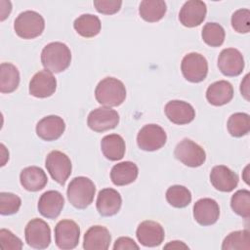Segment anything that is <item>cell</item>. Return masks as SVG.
<instances>
[{"label":"cell","mask_w":250,"mask_h":250,"mask_svg":"<svg viewBox=\"0 0 250 250\" xmlns=\"http://www.w3.org/2000/svg\"><path fill=\"white\" fill-rule=\"evenodd\" d=\"M71 62L69 48L62 42L47 44L41 52V62L46 70L59 73L65 70Z\"/></svg>","instance_id":"1"},{"label":"cell","mask_w":250,"mask_h":250,"mask_svg":"<svg viewBox=\"0 0 250 250\" xmlns=\"http://www.w3.org/2000/svg\"><path fill=\"white\" fill-rule=\"evenodd\" d=\"M95 97L97 102L104 106H118L125 101L126 88L117 78L105 77L98 83Z\"/></svg>","instance_id":"2"},{"label":"cell","mask_w":250,"mask_h":250,"mask_svg":"<svg viewBox=\"0 0 250 250\" xmlns=\"http://www.w3.org/2000/svg\"><path fill=\"white\" fill-rule=\"evenodd\" d=\"M96 187L92 180L87 177H75L68 185L67 199L77 209H85L94 199Z\"/></svg>","instance_id":"3"},{"label":"cell","mask_w":250,"mask_h":250,"mask_svg":"<svg viewBox=\"0 0 250 250\" xmlns=\"http://www.w3.org/2000/svg\"><path fill=\"white\" fill-rule=\"evenodd\" d=\"M45 28L43 17L35 11L21 13L14 21V29L18 36L23 39H33L42 34Z\"/></svg>","instance_id":"4"},{"label":"cell","mask_w":250,"mask_h":250,"mask_svg":"<svg viewBox=\"0 0 250 250\" xmlns=\"http://www.w3.org/2000/svg\"><path fill=\"white\" fill-rule=\"evenodd\" d=\"M181 70L188 81L192 83L201 82L208 73L207 60L199 53H189L183 58Z\"/></svg>","instance_id":"5"},{"label":"cell","mask_w":250,"mask_h":250,"mask_svg":"<svg viewBox=\"0 0 250 250\" xmlns=\"http://www.w3.org/2000/svg\"><path fill=\"white\" fill-rule=\"evenodd\" d=\"M26 243L35 249H45L51 242V229L49 225L39 218L29 221L24 229Z\"/></svg>","instance_id":"6"},{"label":"cell","mask_w":250,"mask_h":250,"mask_svg":"<svg viewBox=\"0 0 250 250\" xmlns=\"http://www.w3.org/2000/svg\"><path fill=\"white\" fill-rule=\"evenodd\" d=\"M174 155L188 167H199L206 160L205 150L189 139H184L176 146Z\"/></svg>","instance_id":"7"},{"label":"cell","mask_w":250,"mask_h":250,"mask_svg":"<svg viewBox=\"0 0 250 250\" xmlns=\"http://www.w3.org/2000/svg\"><path fill=\"white\" fill-rule=\"evenodd\" d=\"M45 165L51 177L62 186L65 184L71 174V161L65 153L60 150L51 151L46 157Z\"/></svg>","instance_id":"8"},{"label":"cell","mask_w":250,"mask_h":250,"mask_svg":"<svg viewBox=\"0 0 250 250\" xmlns=\"http://www.w3.org/2000/svg\"><path fill=\"white\" fill-rule=\"evenodd\" d=\"M167 141V135L157 124L145 125L137 135L139 147L146 151H154L161 148Z\"/></svg>","instance_id":"9"},{"label":"cell","mask_w":250,"mask_h":250,"mask_svg":"<svg viewBox=\"0 0 250 250\" xmlns=\"http://www.w3.org/2000/svg\"><path fill=\"white\" fill-rule=\"evenodd\" d=\"M80 228L72 220H61L55 227V242L60 249L69 250L77 246Z\"/></svg>","instance_id":"10"},{"label":"cell","mask_w":250,"mask_h":250,"mask_svg":"<svg viewBox=\"0 0 250 250\" xmlns=\"http://www.w3.org/2000/svg\"><path fill=\"white\" fill-rule=\"evenodd\" d=\"M119 123V114L108 106L97 107L87 118L89 128L95 132H104L115 128Z\"/></svg>","instance_id":"11"},{"label":"cell","mask_w":250,"mask_h":250,"mask_svg":"<svg viewBox=\"0 0 250 250\" xmlns=\"http://www.w3.org/2000/svg\"><path fill=\"white\" fill-rule=\"evenodd\" d=\"M218 67L226 76H238L244 68L242 54L234 48L222 50L218 58Z\"/></svg>","instance_id":"12"},{"label":"cell","mask_w":250,"mask_h":250,"mask_svg":"<svg viewBox=\"0 0 250 250\" xmlns=\"http://www.w3.org/2000/svg\"><path fill=\"white\" fill-rule=\"evenodd\" d=\"M138 241L146 247H155L160 245L165 237L163 227L154 221L142 222L136 230Z\"/></svg>","instance_id":"13"},{"label":"cell","mask_w":250,"mask_h":250,"mask_svg":"<svg viewBox=\"0 0 250 250\" xmlns=\"http://www.w3.org/2000/svg\"><path fill=\"white\" fill-rule=\"evenodd\" d=\"M207 13L206 4L199 0L187 1L180 10V22L187 27H195L203 22Z\"/></svg>","instance_id":"14"},{"label":"cell","mask_w":250,"mask_h":250,"mask_svg":"<svg viewBox=\"0 0 250 250\" xmlns=\"http://www.w3.org/2000/svg\"><path fill=\"white\" fill-rule=\"evenodd\" d=\"M56 89V77L46 69L36 72L29 82V94L36 98L50 97L55 93Z\"/></svg>","instance_id":"15"},{"label":"cell","mask_w":250,"mask_h":250,"mask_svg":"<svg viewBox=\"0 0 250 250\" xmlns=\"http://www.w3.org/2000/svg\"><path fill=\"white\" fill-rule=\"evenodd\" d=\"M220 216V207L212 198H201L193 205V218L201 226L215 224Z\"/></svg>","instance_id":"16"},{"label":"cell","mask_w":250,"mask_h":250,"mask_svg":"<svg viewBox=\"0 0 250 250\" xmlns=\"http://www.w3.org/2000/svg\"><path fill=\"white\" fill-rule=\"evenodd\" d=\"M164 112L172 123L178 125L188 124L195 117V110L192 105L179 100L168 102L164 107Z\"/></svg>","instance_id":"17"},{"label":"cell","mask_w":250,"mask_h":250,"mask_svg":"<svg viewBox=\"0 0 250 250\" xmlns=\"http://www.w3.org/2000/svg\"><path fill=\"white\" fill-rule=\"evenodd\" d=\"M65 130L63 119L58 115L43 117L36 124V134L44 141L51 142L58 140Z\"/></svg>","instance_id":"18"},{"label":"cell","mask_w":250,"mask_h":250,"mask_svg":"<svg viewBox=\"0 0 250 250\" xmlns=\"http://www.w3.org/2000/svg\"><path fill=\"white\" fill-rule=\"evenodd\" d=\"M210 182L216 189L229 192L237 187L238 175L225 165H217L211 170Z\"/></svg>","instance_id":"19"},{"label":"cell","mask_w":250,"mask_h":250,"mask_svg":"<svg viewBox=\"0 0 250 250\" xmlns=\"http://www.w3.org/2000/svg\"><path fill=\"white\" fill-rule=\"evenodd\" d=\"M64 199L61 192L57 190L45 191L39 198L38 211L47 219H56L62 212Z\"/></svg>","instance_id":"20"},{"label":"cell","mask_w":250,"mask_h":250,"mask_svg":"<svg viewBox=\"0 0 250 250\" xmlns=\"http://www.w3.org/2000/svg\"><path fill=\"white\" fill-rule=\"evenodd\" d=\"M122 198L120 193L110 188L100 190L97 197V210L104 217H110L120 210Z\"/></svg>","instance_id":"21"},{"label":"cell","mask_w":250,"mask_h":250,"mask_svg":"<svg viewBox=\"0 0 250 250\" xmlns=\"http://www.w3.org/2000/svg\"><path fill=\"white\" fill-rule=\"evenodd\" d=\"M111 236L108 229L103 226H93L84 234L83 248L86 250H106Z\"/></svg>","instance_id":"22"},{"label":"cell","mask_w":250,"mask_h":250,"mask_svg":"<svg viewBox=\"0 0 250 250\" xmlns=\"http://www.w3.org/2000/svg\"><path fill=\"white\" fill-rule=\"evenodd\" d=\"M233 98V87L226 80L212 83L206 91V99L212 105L221 106L229 103Z\"/></svg>","instance_id":"23"},{"label":"cell","mask_w":250,"mask_h":250,"mask_svg":"<svg viewBox=\"0 0 250 250\" xmlns=\"http://www.w3.org/2000/svg\"><path fill=\"white\" fill-rule=\"evenodd\" d=\"M21 185L28 191H38L45 188L48 182L45 172L37 166L23 168L20 174Z\"/></svg>","instance_id":"24"},{"label":"cell","mask_w":250,"mask_h":250,"mask_svg":"<svg viewBox=\"0 0 250 250\" xmlns=\"http://www.w3.org/2000/svg\"><path fill=\"white\" fill-rule=\"evenodd\" d=\"M101 149L108 160H120L125 154V141L118 134L106 135L101 141Z\"/></svg>","instance_id":"25"},{"label":"cell","mask_w":250,"mask_h":250,"mask_svg":"<svg viewBox=\"0 0 250 250\" xmlns=\"http://www.w3.org/2000/svg\"><path fill=\"white\" fill-rule=\"evenodd\" d=\"M139 174L138 166L132 161L115 164L110 171V179L115 186H126L133 183Z\"/></svg>","instance_id":"26"},{"label":"cell","mask_w":250,"mask_h":250,"mask_svg":"<svg viewBox=\"0 0 250 250\" xmlns=\"http://www.w3.org/2000/svg\"><path fill=\"white\" fill-rule=\"evenodd\" d=\"M166 11V3L162 0H144L139 7L141 18L148 22L160 21L165 16Z\"/></svg>","instance_id":"27"},{"label":"cell","mask_w":250,"mask_h":250,"mask_svg":"<svg viewBox=\"0 0 250 250\" xmlns=\"http://www.w3.org/2000/svg\"><path fill=\"white\" fill-rule=\"evenodd\" d=\"M73 27L79 35L90 38L100 33L102 24L97 16L92 14H84L74 21Z\"/></svg>","instance_id":"28"},{"label":"cell","mask_w":250,"mask_h":250,"mask_svg":"<svg viewBox=\"0 0 250 250\" xmlns=\"http://www.w3.org/2000/svg\"><path fill=\"white\" fill-rule=\"evenodd\" d=\"M20 84V72L10 62H2L0 65V91L1 93H12Z\"/></svg>","instance_id":"29"},{"label":"cell","mask_w":250,"mask_h":250,"mask_svg":"<svg viewBox=\"0 0 250 250\" xmlns=\"http://www.w3.org/2000/svg\"><path fill=\"white\" fill-rule=\"evenodd\" d=\"M229 133L235 138L245 136L250 131V116L244 112L231 114L227 123Z\"/></svg>","instance_id":"30"},{"label":"cell","mask_w":250,"mask_h":250,"mask_svg":"<svg viewBox=\"0 0 250 250\" xmlns=\"http://www.w3.org/2000/svg\"><path fill=\"white\" fill-rule=\"evenodd\" d=\"M223 250H249L250 233L247 229L230 232L223 241Z\"/></svg>","instance_id":"31"},{"label":"cell","mask_w":250,"mask_h":250,"mask_svg":"<svg viewBox=\"0 0 250 250\" xmlns=\"http://www.w3.org/2000/svg\"><path fill=\"white\" fill-rule=\"evenodd\" d=\"M167 202L175 208L187 207L191 201V193L188 188L175 185L168 188L166 191Z\"/></svg>","instance_id":"32"},{"label":"cell","mask_w":250,"mask_h":250,"mask_svg":"<svg viewBox=\"0 0 250 250\" xmlns=\"http://www.w3.org/2000/svg\"><path fill=\"white\" fill-rule=\"evenodd\" d=\"M203 41L211 47H219L225 41V29L217 22H207L201 32Z\"/></svg>","instance_id":"33"},{"label":"cell","mask_w":250,"mask_h":250,"mask_svg":"<svg viewBox=\"0 0 250 250\" xmlns=\"http://www.w3.org/2000/svg\"><path fill=\"white\" fill-rule=\"evenodd\" d=\"M230 207L234 213L244 219L250 217V191L248 189H239L232 194Z\"/></svg>","instance_id":"34"},{"label":"cell","mask_w":250,"mask_h":250,"mask_svg":"<svg viewBox=\"0 0 250 250\" xmlns=\"http://www.w3.org/2000/svg\"><path fill=\"white\" fill-rule=\"evenodd\" d=\"M21 204V198L12 192L0 193V214L12 215L19 211Z\"/></svg>","instance_id":"35"},{"label":"cell","mask_w":250,"mask_h":250,"mask_svg":"<svg viewBox=\"0 0 250 250\" xmlns=\"http://www.w3.org/2000/svg\"><path fill=\"white\" fill-rule=\"evenodd\" d=\"M250 11L248 9L236 10L231 16V26L238 33H248L250 29Z\"/></svg>","instance_id":"36"},{"label":"cell","mask_w":250,"mask_h":250,"mask_svg":"<svg viewBox=\"0 0 250 250\" xmlns=\"http://www.w3.org/2000/svg\"><path fill=\"white\" fill-rule=\"evenodd\" d=\"M0 244L3 250H20L22 248L21 240L6 229H0Z\"/></svg>","instance_id":"37"},{"label":"cell","mask_w":250,"mask_h":250,"mask_svg":"<svg viewBox=\"0 0 250 250\" xmlns=\"http://www.w3.org/2000/svg\"><path fill=\"white\" fill-rule=\"evenodd\" d=\"M94 6L96 10L104 15H113L117 13L122 5L120 0H95Z\"/></svg>","instance_id":"38"},{"label":"cell","mask_w":250,"mask_h":250,"mask_svg":"<svg viewBox=\"0 0 250 250\" xmlns=\"http://www.w3.org/2000/svg\"><path fill=\"white\" fill-rule=\"evenodd\" d=\"M114 250H126V249H139V245L130 237L127 236H122L116 239L114 245H113Z\"/></svg>","instance_id":"39"},{"label":"cell","mask_w":250,"mask_h":250,"mask_svg":"<svg viewBox=\"0 0 250 250\" xmlns=\"http://www.w3.org/2000/svg\"><path fill=\"white\" fill-rule=\"evenodd\" d=\"M248 78H249V74H247L245 77H244V80L241 82V85H240V92H241V95L244 96V98L248 101L249 98H248V94H249V90H248Z\"/></svg>","instance_id":"40"},{"label":"cell","mask_w":250,"mask_h":250,"mask_svg":"<svg viewBox=\"0 0 250 250\" xmlns=\"http://www.w3.org/2000/svg\"><path fill=\"white\" fill-rule=\"evenodd\" d=\"M165 249H181V248H184V249H188V247L182 241H178V240H175V241H171L169 242L168 244H166L164 246Z\"/></svg>","instance_id":"41"}]
</instances>
